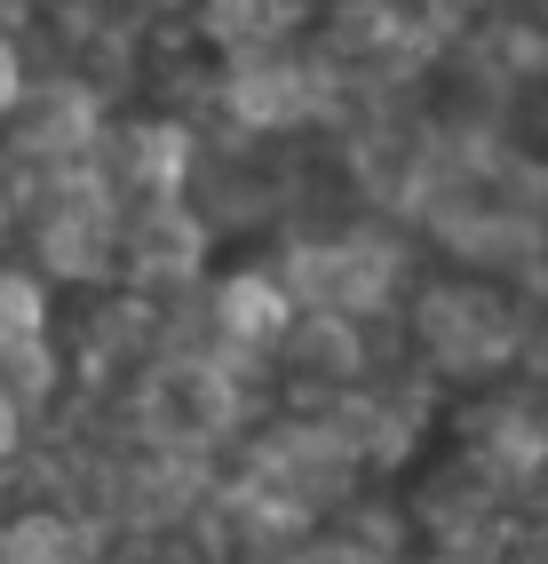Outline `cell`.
Listing matches in <instances>:
<instances>
[{
    "label": "cell",
    "instance_id": "obj_1",
    "mask_svg": "<svg viewBox=\"0 0 548 564\" xmlns=\"http://www.w3.org/2000/svg\"><path fill=\"white\" fill-rule=\"evenodd\" d=\"M0 564H72V533L56 517H17L0 533Z\"/></svg>",
    "mask_w": 548,
    "mask_h": 564
},
{
    "label": "cell",
    "instance_id": "obj_2",
    "mask_svg": "<svg viewBox=\"0 0 548 564\" xmlns=\"http://www.w3.org/2000/svg\"><path fill=\"white\" fill-rule=\"evenodd\" d=\"M223 318H231L239 334H271V326H286V303H278L263 279H239V286L223 294Z\"/></svg>",
    "mask_w": 548,
    "mask_h": 564
},
{
    "label": "cell",
    "instance_id": "obj_3",
    "mask_svg": "<svg viewBox=\"0 0 548 564\" xmlns=\"http://www.w3.org/2000/svg\"><path fill=\"white\" fill-rule=\"evenodd\" d=\"M9 445H17V405L0 398V462H9Z\"/></svg>",
    "mask_w": 548,
    "mask_h": 564
}]
</instances>
